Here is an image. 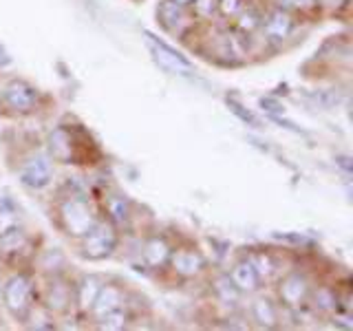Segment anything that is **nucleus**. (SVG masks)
Instances as JSON below:
<instances>
[{
	"label": "nucleus",
	"mask_w": 353,
	"mask_h": 331,
	"mask_svg": "<svg viewBox=\"0 0 353 331\" xmlns=\"http://www.w3.org/2000/svg\"><path fill=\"white\" fill-rule=\"evenodd\" d=\"M44 307L49 309L53 316L66 314L75 305V285L64 281L62 274L49 276V285L44 290Z\"/></svg>",
	"instance_id": "obj_7"
},
{
	"label": "nucleus",
	"mask_w": 353,
	"mask_h": 331,
	"mask_svg": "<svg viewBox=\"0 0 353 331\" xmlns=\"http://www.w3.org/2000/svg\"><path fill=\"white\" fill-rule=\"evenodd\" d=\"M22 228V212L14 199H0V239Z\"/></svg>",
	"instance_id": "obj_22"
},
{
	"label": "nucleus",
	"mask_w": 353,
	"mask_h": 331,
	"mask_svg": "<svg viewBox=\"0 0 353 331\" xmlns=\"http://www.w3.org/2000/svg\"><path fill=\"white\" fill-rule=\"evenodd\" d=\"M230 279H232V283H234L236 287H239V292L245 296V294H256L259 290H261V285H263V281L259 279V274H256V270L252 268L250 265V261L248 259H243V261H239V263H234L232 265V270H230Z\"/></svg>",
	"instance_id": "obj_16"
},
{
	"label": "nucleus",
	"mask_w": 353,
	"mask_h": 331,
	"mask_svg": "<svg viewBox=\"0 0 353 331\" xmlns=\"http://www.w3.org/2000/svg\"><path fill=\"white\" fill-rule=\"evenodd\" d=\"M168 268L174 276H179V279H196V276H201L205 272L208 263L199 250L179 248L170 252Z\"/></svg>",
	"instance_id": "obj_9"
},
{
	"label": "nucleus",
	"mask_w": 353,
	"mask_h": 331,
	"mask_svg": "<svg viewBox=\"0 0 353 331\" xmlns=\"http://www.w3.org/2000/svg\"><path fill=\"white\" fill-rule=\"evenodd\" d=\"M214 53L221 55V58H225L228 62L243 60L248 55V36L239 33L234 27L219 31L216 42H214Z\"/></svg>",
	"instance_id": "obj_11"
},
{
	"label": "nucleus",
	"mask_w": 353,
	"mask_h": 331,
	"mask_svg": "<svg viewBox=\"0 0 353 331\" xmlns=\"http://www.w3.org/2000/svg\"><path fill=\"white\" fill-rule=\"evenodd\" d=\"M64 265H66V259L64 254L58 250V248H49L44 250L40 257H38V268L47 274V276H55V274H62L64 272Z\"/></svg>",
	"instance_id": "obj_25"
},
{
	"label": "nucleus",
	"mask_w": 353,
	"mask_h": 331,
	"mask_svg": "<svg viewBox=\"0 0 353 331\" xmlns=\"http://www.w3.org/2000/svg\"><path fill=\"white\" fill-rule=\"evenodd\" d=\"M261 29H263L265 40H268V42H285L296 29L294 11L279 7V5L272 7L268 14L263 16Z\"/></svg>",
	"instance_id": "obj_8"
},
{
	"label": "nucleus",
	"mask_w": 353,
	"mask_h": 331,
	"mask_svg": "<svg viewBox=\"0 0 353 331\" xmlns=\"http://www.w3.org/2000/svg\"><path fill=\"white\" fill-rule=\"evenodd\" d=\"M309 292H312V281L307 279V274L303 272H290L285 274L279 281V305L290 312H301L303 307H307Z\"/></svg>",
	"instance_id": "obj_4"
},
{
	"label": "nucleus",
	"mask_w": 353,
	"mask_h": 331,
	"mask_svg": "<svg viewBox=\"0 0 353 331\" xmlns=\"http://www.w3.org/2000/svg\"><path fill=\"white\" fill-rule=\"evenodd\" d=\"M276 5H279V7H283V5H285V0H276Z\"/></svg>",
	"instance_id": "obj_32"
},
{
	"label": "nucleus",
	"mask_w": 353,
	"mask_h": 331,
	"mask_svg": "<svg viewBox=\"0 0 353 331\" xmlns=\"http://www.w3.org/2000/svg\"><path fill=\"white\" fill-rule=\"evenodd\" d=\"M170 252H172L170 243L163 237H150L141 248V259L150 270H159V268H165V265H168Z\"/></svg>",
	"instance_id": "obj_18"
},
{
	"label": "nucleus",
	"mask_w": 353,
	"mask_h": 331,
	"mask_svg": "<svg viewBox=\"0 0 353 331\" xmlns=\"http://www.w3.org/2000/svg\"><path fill=\"white\" fill-rule=\"evenodd\" d=\"M47 148H49V157L53 161L71 163L75 159V139H73L71 130L66 126H58V128H53L49 132Z\"/></svg>",
	"instance_id": "obj_13"
},
{
	"label": "nucleus",
	"mask_w": 353,
	"mask_h": 331,
	"mask_svg": "<svg viewBox=\"0 0 353 331\" xmlns=\"http://www.w3.org/2000/svg\"><path fill=\"white\" fill-rule=\"evenodd\" d=\"M250 316L261 329H279L281 327V305L270 296H256L250 303Z\"/></svg>",
	"instance_id": "obj_12"
},
{
	"label": "nucleus",
	"mask_w": 353,
	"mask_h": 331,
	"mask_svg": "<svg viewBox=\"0 0 353 331\" xmlns=\"http://www.w3.org/2000/svg\"><path fill=\"white\" fill-rule=\"evenodd\" d=\"M245 5H248L245 0H219V16L232 20Z\"/></svg>",
	"instance_id": "obj_28"
},
{
	"label": "nucleus",
	"mask_w": 353,
	"mask_h": 331,
	"mask_svg": "<svg viewBox=\"0 0 353 331\" xmlns=\"http://www.w3.org/2000/svg\"><path fill=\"white\" fill-rule=\"evenodd\" d=\"M176 5H181V7H190L192 5V0H174Z\"/></svg>",
	"instance_id": "obj_31"
},
{
	"label": "nucleus",
	"mask_w": 353,
	"mask_h": 331,
	"mask_svg": "<svg viewBox=\"0 0 353 331\" xmlns=\"http://www.w3.org/2000/svg\"><path fill=\"white\" fill-rule=\"evenodd\" d=\"M307 305H312L320 314L331 316L336 309H340V296L334 287H329V285H316V287L312 285Z\"/></svg>",
	"instance_id": "obj_20"
},
{
	"label": "nucleus",
	"mask_w": 353,
	"mask_h": 331,
	"mask_svg": "<svg viewBox=\"0 0 353 331\" xmlns=\"http://www.w3.org/2000/svg\"><path fill=\"white\" fill-rule=\"evenodd\" d=\"M318 0H285V9H290V11H309V9H314L316 7Z\"/></svg>",
	"instance_id": "obj_29"
},
{
	"label": "nucleus",
	"mask_w": 353,
	"mask_h": 331,
	"mask_svg": "<svg viewBox=\"0 0 353 331\" xmlns=\"http://www.w3.org/2000/svg\"><path fill=\"white\" fill-rule=\"evenodd\" d=\"M234 20V29L239 33H243V36H254L259 29H261V22H263V14L256 9V7H252V5H245L243 7L239 14L232 18Z\"/></svg>",
	"instance_id": "obj_23"
},
{
	"label": "nucleus",
	"mask_w": 353,
	"mask_h": 331,
	"mask_svg": "<svg viewBox=\"0 0 353 331\" xmlns=\"http://www.w3.org/2000/svg\"><path fill=\"white\" fill-rule=\"evenodd\" d=\"M11 64V58L7 55V51L0 47V69H5V66H9Z\"/></svg>",
	"instance_id": "obj_30"
},
{
	"label": "nucleus",
	"mask_w": 353,
	"mask_h": 331,
	"mask_svg": "<svg viewBox=\"0 0 353 331\" xmlns=\"http://www.w3.org/2000/svg\"><path fill=\"white\" fill-rule=\"evenodd\" d=\"M245 259L250 261L252 268L256 270L261 281H270L272 276L276 274V270H279V268H276V261H274V257H272L270 252H250Z\"/></svg>",
	"instance_id": "obj_24"
},
{
	"label": "nucleus",
	"mask_w": 353,
	"mask_h": 331,
	"mask_svg": "<svg viewBox=\"0 0 353 331\" xmlns=\"http://www.w3.org/2000/svg\"><path fill=\"white\" fill-rule=\"evenodd\" d=\"M157 20L165 31H181L188 25V7L176 5L174 0H161L157 7Z\"/></svg>",
	"instance_id": "obj_17"
},
{
	"label": "nucleus",
	"mask_w": 353,
	"mask_h": 331,
	"mask_svg": "<svg viewBox=\"0 0 353 331\" xmlns=\"http://www.w3.org/2000/svg\"><path fill=\"white\" fill-rule=\"evenodd\" d=\"M95 325L104 331H124L130 325V314L126 307L113 309V312L104 314L99 320H95Z\"/></svg>",
	"instance_id": "obj_26"
},
{
	"label": "nucleus",
	"mask_w": 353,
	"mask_h": 331,
	"mask_svg": "<svg viewBox=\"0 0 353 331\" xmlns=\"http://www.w3.org/2000/svg\"><path fill=\"white\" fill-rule=\"evenodd\" d=\"M3 99L5 108H9L16 115H31L36 113L40 106V93L36 86H31L25 80H11L3 88Z\"/></svg>",
	"instance_id": "obj_6"
},
{
	"label": "nucleus",
	"mask_w": 353,
	"mask_h": 331,
	"mask_svg": "<svg viewBox=\"0 0 353 331\" xmlns=\"http://www.w3.org/2000/svg\"><path fill=\"white\" fill-rule=\"evenodd\" d=\"M106 214L108 221L113 223L115 228H126L130 223V217H132V203L128 201L126 194H119V192H110L106 197Z\"/></svg>",
	"instance_id": "obj_19"
},
{
	"label": "nucleus",
	"mask_w": 353,
	"mask_h": 331,
	"mask_svg": "<svg viewBox=\"0 0 353 331\" xmlns=\"http://www.w3.org/2000/svg\"><path fill=\"white\" fill-rule=\"evenodd\" d=\"M148 47L152 53V60L157 62L163 71H168L172 75H190L192 73V64L188 62L181 53H176L165 42H159L157 38H152L150 33H148Z\"/></svg>",
	"instance_id": "obj_10"
},
{
	"label": "nucleus",
	"mask_w": 353,
	"mask_h": 331,
	"mask_svg": "<svg viewBox=\"0 0 353 331\" xmlns=\"http://www.w3.org/2000/svg\"><path fill=\"white\" fill-rule=\"evenodd\" d=\"M104 283L106 281L99 274H86V276H82V281L75 285V307L80 309L82 314L91 312V307H93L95 298Z\"/></svg>",
	"instance_id": "obj_15"
},
{
	"label": "nucleus",
	"mask_w": 353,
	"mask_h": 331,
	"mask_svg": "<svg viewBox=\"0 0 353 331\" xmlns=\"http://www.w3.org/2000/svg\"><path fill=\"white\" fill-rule=\"evenodd\" d=\"M80 241V254L88 261H104L108 257H113V252L117 250V243H119V232L117 228L110 223V221H102L99 219L97 223L93 225L91 232H86V234Z\"/></svg>",
	"instance_id": "obj_3"
},
{
	"label": "nucleus",
	"mask_w": 353,
	"mask_h": 331,
	"mask_svg": "<svg viewBox=\"0 0 353 331\" xmlns=\"http://www.w3.org/2000/svg\"><path fill=\"white\" fill-rule=\"evenodd\" d=\"M0 296H3V305L7 312L16 320H20V323H25L27 314L33 307V279L25 272L11 274L3 283Z\"/></svg>",
	"instance_id": "obj_2"
},
{
	"label": "nucleus",
	"mask_w": 353,
	"mask_h": 331,
	"mask_svg": "<svg viewBox=\"0 0 353 331\" xmlns=\"http://www.w3.org/2000/svg\"><path fill=\"white\" fill-rule=\"evenodd\" d=\"M190 7L199 20H212L219 16V0H192Z\"/></svg>",
	"instance_id": "obj_27"
},
{
	"label": "nucleus",
	"mask_w": 353,
	"mask_h": 331,
	"mask_svg": "<svg viewBox=\"0 0 353 331\" xmlns=\"http://www.w3.org/2000/svg\"><path fill=\"white\" fill-rule=\"evenodd\" d=\"M212 294L216 298V303L221 307H228V309H236L241 305V298H243L239 287L232 283V279L228 274H221L212 281Z\"/></svg>",
	"instance_id": "obj_21"
},
{
	"label": "nucleus",
	"mask_w": 353,
	"mask_h": 331,
	"mask_svg": "<svg viewBox=\"0 0 353 331\" xmlns=\"http://www.w3.org/2000/svg\"><path fill=\"white\" fill-rule=\"evenodd\" d=\"M119 307H126V292L121 290L119 285L104 283L88 314H91L93 320H99L104 314L113 312V309H119Z\"/></svg>",
	"instance_id": "obj_14"
},
{
	"label": "nucleus",
	"mask_w": 353,
	"mask_h": 331,
	"mask_svg": "<svg viewBox=\"0 0 353 331\" xmlns=\"http://www.w3.org/2000/svg\"><path fill=\"white\" fill-rule=\"evenodd\" d=\"M55 217H58L62 232L71 239H82L99 221L97 210L82 192H71L69 197H64L55 208Z\"/></svg>",
	"instance_id": "obj_1"
},
{
	"label": "nucleus",
	"mask_w": 353,
	"mask_h": 331,
	"mask_svg": "<svg viewBox=\"0 0 353 331\" xmlns=\"http://www.w3.org/2000/svg\"><path fill=\"white\" fill-rule=\"evenodd\" d=\"M20 183L29 190H44L53 181V159L49 152H33L27 159H22L18 168Z\"/></svg>",
	"instance_id": "obj_5"
}]
</instances>
